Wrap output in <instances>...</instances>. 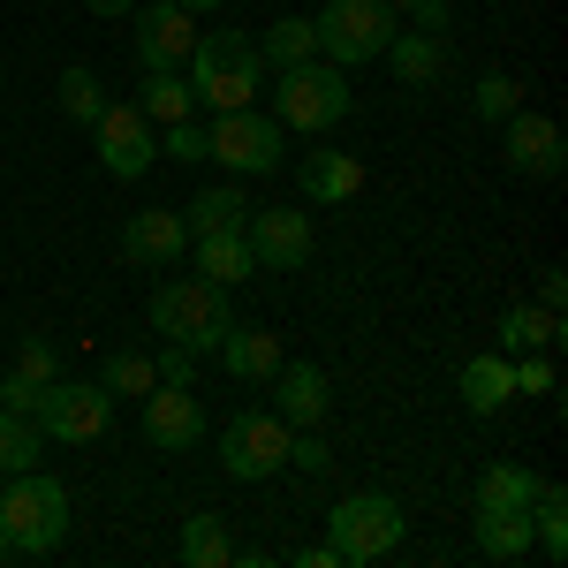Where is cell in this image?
I'll list each match as a JSON object with an SVG mask.
<instances>
[{
  "mask_svg": "<svg viewBox=\"0 0 568 568\" xmlns=\"http://www.w3.org/2000/svg\"><path fill=\"white\" fill-rule=\"evenodd\" d=\"M31 417H39L45 439L84 447V439H99L106 425H114V394L99 387V379H91V387H61V379H53V387L39 394V409H31Z\"/></svg>",
  "mask_w": 568,
  "mask_h": 568,
  "instance_id": "10",
  "label": "cell"
},
{
  "mask_svg": "<svg viewBox=\"0 0 568 568\" xmlns=\"http://www.w3.org/2000/svg\"><path fill=\"white\" fill-rule=\"evenodd\" d=\"M136 106H144L152 130H168V122H190V114H197V91H190V77H175V69H144Z\"/></svg>",
  "mask_w": 568,
  "mask_h": 568,
  "instance_id": "21",
  "label": "cell"
},
{
  "mask_svg": "<svg viewBox=\"0 0 568 568\" xmlns=\"http://www.w3.org/2000/svg\"><path fill=\"white\" fill-rule=\"evenodd\" d=\"M538 304H546V311H561V304H568V281H561V265H546V273H538Z\"/></svg>",
  "mask_w": 568,
  "mask_h": 568,
  "instance_id": "39",
  "label": "cell"
},
{
  "mask_svg": "<svg viewBox=\"0 0 568 568\" xmlns=\"http://www.w3.org/2000/svg\"><path fill=\"white\" fill-rule=\"evenodd\" d=\"M554 342H561V311H546V304H516L508 318H500V349H508V356L554 349Z\"/></svg>",
  "mask_w": 568,
  "mask_h": 568,
  "instance_id": "24",
  "label": "cell"
},
{
  "mask_svg": "<svg viewBox=\"0 0 568 568\" xmlns=\"http://www.w3.org/2000/svg\"><path fill=\"white\" fill-rule=\"evenodd\" d=\"M84 8H91V16H130L136 0H84Z\"/></svg>",
  "mask_w": 568,
  "mask_h": 568,
  "instance_id": "42",
  "label": "cell"
},
{
  "mask_svg": "<svg viewBox=\"0 0 568 568\" xmlns=\"http://www.w3.org/2000/svg\"><path fill=\"white\" fill-rule=\"evenodd\" d=\"M205 433H213V417H205V402L190 387H160L144 394V439L160 447V455H182V447H205Z\"/></svg>",
  "mask_w": 568,
  "mask_h": 568,
  "instance_id": "13",
  "label": "cell"
},
{
  "mask_svg": "<svg viewBox=\"0 0 568 568\" xmlns=\"http://www.w3.org/2000/svg\"><path fill=\"white\" fill-rule=\"evenodd\" d=\"M213 356L227 364V379H243V387H265V379L281 372V342H273L265 326H227Z\"/></svg>",
  "mask_w": 568,
  "mask_h": 568,
  "instance_id": "16",
  "label": "cell"
},
{
  "mask_svg": "<svg viewBox=\"0 0 568 568\" xmlns=\"http://www.w3.org/2000/svg\"><path fill=\"white\" fill-rule=\"evenodd\" d=\"M39 417H23V409H0V478H23V470H39Z\"/></svg>",
  "mask_w": 568,
  "mask_h": 568,
  "instance_id": "26",
  "label": "cell"
},
{
  "mask_svg": "<svg viewBox=\"0 0 568 568\" xmlns=\"http://www.w3.org/2000/svg\"><path fill=\"white\" fill-rule=\"evenodd\" d=\"M0 84H8V77H0Z\"/></svg>",
  "mask_w": 568,
  "mask_h": 568,
  "instance_id": "46",
  "label": "cell"
},
{
  "mask_svg": "<svg viewBox=\"0 0 568 568\" xmlns=\"http://www.w3.org/2000/svg\"><path fill=\"white\" fill-rule=\"evenodd\" d=\"M296 568H342V554L334 546H311V554H296Z\"/></svg>",
  "mask_w": 568,
  "mask_h": 568,
  "instance_id": "41",
  "label": "cell"
},
{
  "mask_svg": "<svg viewBox=\"0 0 568 568\" xmlns=\"http://www.w3.org/2000/svg\"><path fill=\"white\" fill-rule=\"evenodd\" d=\"M387 8H394V16H409V8H417V0H387Z\"/></svg>",
  "mask_w": 568,
  "mask_h": 568,
  "instance_id": "44",
  "label": "cell"
},
{
  "mask_svg": "<svg viewBox=\"0 0 568 568\" xmlns=\"http://www.w3.org/2000/svg\"><path fill=\"white\" fill-rule=\"evenodd\" d=\"M478 554L485 561H524L530 554V508H478Z\"/></svg>",
  "mask_w": 568,
  "mask_h": 568,
  "instance_id": "23",
  "label": "cell"
},
{
  "mask_svg": "<svg viewBox=\"0 0 568 568\" xmlns=\"http://www.w3.org/2000/svg\"><path fill=\"white\" fill-rule=\"evenodd\" d=\"M455 387H463V409H478V417H493V409H500V402L516 394V364H508V356H470Z\"/></svg>",
  "mask_w": 568,
  "mask_h": 568,
  "instance_id": "22",
  "label": "cell"
},
{
  "mask_svg": "<svg viewBox=\"0 0 568 568\" xmlns=\"http://www.w3.org/2000/svg\"><path fill=\"white\" fill-rule=\"evenodd\" d=\"M205 160H220L227 175H273L281 168V122L258 106H227L205 122Z\"/></svg>",
  "mask_w": 568,
  "mask_h": 568,
  "instance_id": "7",
  "label": "cell"
},
{
  "mask_svg": "<svg viewBox=\"0 0 568 568\" xmlns=\"http://www.w3.org/2000/svg\"><path fill=\"white\" fill-rule=\"evenodd\" d=\"M356 190H364V160L342 152V144H318L304 160V197L311 205H349Z\"/></svg>",
  "mask_w": 568,
  "mask_h": 568,
  "instance_id": "17",
  "label": "cell"
},
{
  "mask_svg": "<svg viewBox=\"0 0 568 568\" xmlns=\"http://www.w3.org/2000/svg\"><path fill=\"white\" fill-rule=\"evenodd\" d=\"M152 326H160V342H182V349L213 356L220 334L235 326V311H227V288L220 281L190 273V281H160L152 288Z\"/></svg>",
  "mask_w": 568,
  "mask_h": 568,
  "instance_id": "4",
  "label": "cell"
},
{
  "mask_svg": "<svg viewBox=\"0 0 568 568\" xmlns=\"http://www.w3.org/2000/svg\"><path fill=\"white\" fill-rule=\"evenodd\" d=\"M190 91H197V106H213V114H227V106H251L265 84V53L258 39H243V31H197V45H190Z\"/></svg>",
  "mask_w": 568,
  "mask_h": 568,
  "instance_id": "1",
  "label": "cell"
},
{
  "mask_svg": "<svg viewBox=\"0 0 568 568\" xmlns=\"http://www.w3.org/2000/svg\"><path fill=\"white\" fill-rule=\"evenodd\" d=\"M288 463H296V470H311V478H318V470L334 463V447L318 439V425H304V433H288Z\"/></svg>",
  "mask_w": 568,
  "mask_h": 568,
  "instance_id": "34",
  "label": "cell"
},
{
  "mask_svg": "<svg viewBox=\"0 0 568 568\" xmlns=\"http://www.w3.org/2000/svg\"><path fill=\"white\" fill-rule=\"evenodd\" d=\"M516 106H524V84L500 77V69H485V77H478V114H485V122H508Z\"/></svg>",
  "mask_w": 568,
  "mask_h": 568,
  "instance_id": "32",
  "label": "cell"
},
{
  "mask_svg": "<svg viewBox=\"0 0 568 568\" xmlns=\"http://www.w3.org/2000/svg\"><path fill=\"white\" fill-rule=\"evenodd\" d=\"M53 91H61V114H69V122H84V130L99 122V106H106V91H99V77H91L84 61H77V69H61V84H53Z\"/></svg>",
  "mask_w": 568,
  "mask_h": 568,
  "instance_id": "31",
  "label": "cell"
},
{
  "mask_svg": "<svg viewBox=\"0 0 568 568\" xmlns=\"http://www.w3.org/2000/svg\"><path fill=\"white\" fill-rule=\"evenodd\" d=\"M91 136H99V168L114 182H136L152 160H160V130L144 122V106H99V122H91Z\"/></svg>",
  "mask_w": 568,
  "mask_h": 568,
  "instance_id": "9",
  "label": "cell"
},
{
  "mask_svg": "<svg viewBox=\"0 0 568 568\" xmlns=\"http://www.w3.org/2000/svg\"><path fill=\"white\" fill-rule=\"evenodd\" d=\"M130 45L144 69H182L190 61V45H197V16L182 8V0H152V8H130Z\"/></svg>",
  "mask_w": 568,
  "mask_h": 568,
  "instance_id": "12",
  "label": "cell"
},
{
  "mask_svg": "<svg viewBox=\"0 0 568 568\" xmlns=\"http://www.w3.org/2000/svg\"><path fill=\"white\" fill-rule=\"evenodd\" d=\"M349 106H356L349 77H342L334 61H318V53H311V61H288L281 84H273V122L296 130V136H334L349 122Z\"/></svg>",
  "mask_w": 568,
  "mask_h": 568,
  "instance_id": "2",
  "label": "cell"
},
{
  "mask_svg": "<svg viewBox=\"0 0 568 568\" xmlns=\"http://www.w3.org/2000/svg\"><path fill=\"white\" fill-rule=\"evenodd\" d=\"M500 144H508V168H516V175H538V182H554L561 160H568L561 122H554V114H530V106H516V114L500 122Z\"/></svg>",
  "mask_w": 568,
  "mask_h": 568,
  "instance_id": "14",
  "label": "cell"
},
{
  "mask_svg": "<svg viewBox=\"0 0 568 568\" xmlns=\"http://www.w3.org/2000/svg\"><path fill=\"white\" fill-rule=\"evenodd\" d=\"M258 53L273 61V69H288V61H311L318 53V31H311V16H281L273 31L258 39Z\"/></svg>",
  "mask_w": 568,
  "mask_h": 568,
  "instance_id": "30",
  "label": "cell"
},
{
  "mask_svg": "<svg viewBox=\"0 0 568 568\" xmlns=\"http://www.w3.org/2000/svg\"><path fill=\"white\" fill-rule=\"evenodd\" d=\"M182 8H190V16H213V8H220V0H182Z\"/></svg>",
  "mask_w": 568,
  "mask_h": 568,
  "instance_id": "43",
  "label": "cell"
},
{
  "mask_svg": "<svg viewBox=\"0 0 568 568\" xmlns=\"http://www.w3.org/2000/svg\"><path fill=\"white\" fill-rule=\"evenodd\" d=\"M387 61H394V77H402V84H439V77H447V39H439V31H394L387 39Z\"/></svg>",
  "mask_w": 568,
  "mask_h": 568,
  "instance_id": "20",
  "label": "cell"
},
{
  "mask_svg": "<svg viewBox=\"0 0 568 568\" xmlns=\"http://www.w3.org/2000/svg\"><path fill=\"white\" fill-rule=\"evenodd\" d=\"M182 251H190L182 213H160V205L130 213V227H122V258H130V265H175Z\"/></svg>",
  "mask_w": 568,
  "mask_h": 568,
  "instance_id": "15",
  "label": "cell"
},
{
  "mask_svg": "<svg viewBox=\"0 0 568 568\" xmlns=\"http://www.w3.org/2000/svg\"><path fill=\"white\" fill-rule=\"evenodd\" d=\"M402 530H409V516L387 493H349L342 508H326V546L342 561H387L394 546H402Z\"/></svg>",
  "mask_w": 568,
  "mask_h": 568,
  "instance_id": "6",
  "label": "cell"
},
{
  "mask_svg": "<svg viewBox=\"0 0 568 568\" xmlns=\"http://www.w3.org/2000/svg\"><path fill=\"white\" fill-rule=\"evenodd\" d=\"M243 213H251V197H243V190H227V182H213V190H197V197H190L182 227H190V235H213V227H243Z\"/></svg>",
  "mask_w": 568,
  "mask_h": 568,
  "instance_id": "25",
  "label": "cell"
},
{
  "mask_svg": "<svg viewBox=\"0 0 568 568\" xmlns=\"http://www.w3.org/2000/svg\"><path fill=\"white\" fill-rule=\"evenodd\" d=\"M311 31H318V61L356 69V61H379L402 23H394L387 0H326V8L311 16Z\"/></svg>",
  "mask_w": 568,
  "mask_h": 568,
  "instance_id": "5",
  "label": "cell"
},
{
  "mask_svg": "<svg viewBox=\"0 0 568 568\" xmlns=\"http://www.w3.org/2000/svg\"><path fill=\"white\" fill-rule=\"evenodd\" d=\"M0 538L16 554H53L69 538V485L23 470V478H0Z\"/></svg>",
  "mask_w": 568,
  "mask_h": 568,
  "instance_id": "3",
  "label": "cell"
},
{
  "mask_svg": "<svg viewBox=\"0 0 568 568\" xmlns=\"http://www.w3.org/2000/svg\"><path fill=\"white\" fill-rule=\"evenodd\" d=\"M265 387H281V425H288V433L326 425V372H318V364H281Z\"/></svg>",
  "mask_w": 568,
  "mask_h": 568,
  "instance_id": "18",
  "label": "cell"
},
{
  "mask_svg": "<svg viewBox=\"0 0 568 568\" xmlns=\"http://www.w3.org/2000/svg\"><path fill=\"white\" fill-rule=\"evenodd\" d=\"M288 463V425H281V409H243V417H227L220 425V470L243 485L273 478Z\"/></svg>",
  "mask_w": 568,
  "mask_h": 568,
  "instance_id": "8",
  "label": "cell"
},
{
  "mask_svg": "<svg viewBox=\"0 0 568 568\" xmlns=\"http://www.w3.org/2000/svg\"><path fill=\"white\" fill-rule=\"evenodd\" d=\"M99 387L114 394V402H144V394L160 387V372H152V356H144V349H114L106 364H99Z\"/></svg>",
  "mask_w": 568,
  "mask_h": 568,
  "instance_id": "27",
  "label": "cell"
},
{
  "mask_svg": "<svg viewBox=\"0 0 568 568\" xmlns=\"http://www.w3.org/2000/svg\"><path fill=\"white\" fill-rule=\"evenodd\" d=\"M190 251H197V273L220 281V288H235V281H251L258 258H251V243H243V227H213V235H190Z\"/></svg>",
  "mask_w": 568,
  "mask_h": 568,
  "instance_id": "19",
  "label": "cell"
},
{
  "mask_svg": "<svg viewBox=\"0 0 568 568\" xmlns=\"http://www.w3.org/2000/svg\"><path fill=\"white\" fill-rule=\"evenodd\" d=\"M16 364H23L31 379H61V356H53V342H39V334H31V342L16 349Z\"/></svg>",
  "mask_w": 568,
  "mask_h": 568,
  "instance_id": "38",
  "label": "cell"
},
{
  "mask_svg": "<svg viewBox=\"0 0 568 568\" xmlns=\"http://www.w3.org/2000/svg\"><path fill=\"white\" fill-rule=\"evenodd\" d=\"M8 554H16V546H8V538H0V561H8Z\"/></svg>",
  "mask_w": 568,
  "mask_h": 568,
  "instance_id": "45",
  "label": "cell"
},
{
  "mask_svg": "<svg viewBox=\"0 0 568 568\" xmlns=\"http://www.w3.org/2000/svg\"><path fill=\"white\" fill-rule=\"evenodd\" d=\"M516 364V394H554V356L530 349V356H508Z\"/></svg>",
  "mask_w": 568,
  "mask_h": 568,
  "instance_id": "36",
  "label": "cell"
},
{
  "mask_svg": "<svg viewBox=\"0 0 568 568\" xmlns=\"http://www.w3.org/2000/svg\"><path fill=\"white\" fill-rule=\"evenodd\" d=\"M530 493H538V478H530L524 463H485L478 508H530Z\"/></svg>",
  "mask_w": 568,
  "mask_h": 568,
  "instance_id": "29",
  "label": "cell"
},
{
  "mask_svg": "<svg viewBox=\"0 0 568 568\" xmlns=\"http://www.w3.org/2000/svg\"><path fill=\"white\" fill-rule=\"evenodd\" d=\"M182 561H190V568H227V561H235L227 524H220V516H190V524H182Z\"/></svg>",
  "mask_w": 568,
  "mask_h": 568,
  "instance_id": "28",
  "label": "cell"
},
{
  "mask_svg": "<svg viewBox=\"0 0 568 568\" xmlns=\"http://www.w3.org/2000/svg\"><path fill=\"white\" fill-rule=\"evenodd\" d=\"M243 243H251L258 273L265 265L273 273H296L311 258V213H296V205H251L243 213Z\"/></svg>",
  "mask_w": 568,
  "mask_h": 568,
  "instance_id": "11",
  "label": "cell"
},
{
  "mask_svg": "<svg viewBox=\"0 0 568 568\" xmlns=\"http://www.w3.org/2000/svg\"><path fill=\"white\" fill-rule=\"evenodd\" d=\"M45 387H53V379H31L23 364H8V372H0V409H23V417H31Z\"/></svg>",
  "mask_w": 568,
  "mask_h": 568,
  "instance_id": "33",
  "label": "cell"
},
{
  "mask_svg": "<svg viewBox=\"0 0 568 568\" xmlns=\"http://www.w3.org/2000/svg\"><path fill=\"white\" fill-rule=\"evenodd\" d=\"M160 144H168V160H205V122H197V114H190V122H168Z\"/></svg>",
  "mask_w": 568,
  "mask_h": 568,
  "instance_id": "35",
  "label": "cell"
},
{
  "mask_svg": "<svg viewBox=\"0 0 568 568\" xmlns=\"http://www.w3.org/2000/svg\"><path fill=\"white\" fill-rule=\"evenodd\" d=\"M152 372H160V379H168V387H197V349H182V342H168V349H160V364H152Z\"/></svg>",
  "mask_w": 568,
  "mask_h": 568,
  "instance_id": "37",
  "label": "cell"
},
{
  "mask_svg": "<svg viewBox=\"0 0 568 568\" xmlns=\"http://www.w3.org/2000/svg\"><path fill=\"white\" fill-rule=\"evenodd\" d=\"M409 16H417V31H439V39H447V0H417Z\"/></svg>",
  "mask_w": 568,
  "mask_h": 568,
  "instance_id": "40",
  "label": "cell"
}]
</instances>
